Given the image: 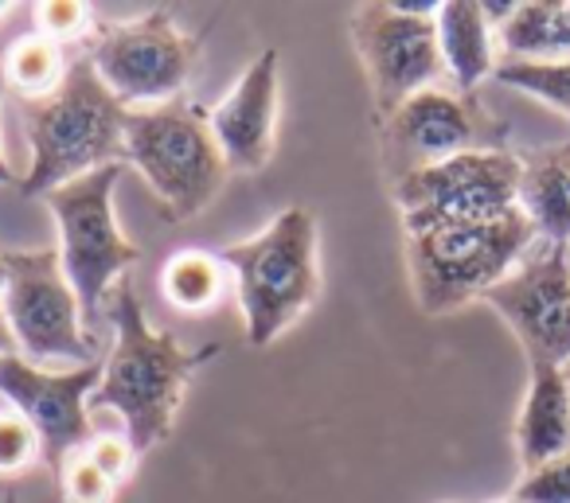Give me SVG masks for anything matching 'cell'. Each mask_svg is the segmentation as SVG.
I'll use <instances>...</instances> for the list:
<instances>
[{"mask_svg": "<svg viewBox=\"0 0 570 503\" xmlns=\"http://www.w3.org/2000/svg\"><path fill=\"white\" fill-rule=\"evenodd\" d=\"M110 320L114 352L102 363L90 410H114L126 422V437L137 445V453H149L153 445L168 441L188 378L219 355V344L184 347L168 328H153L129 277L114 285Z\"/></svg>", "mask_w": 570, "mask_h": 503, "instance_id": "6da1fadb", "label": "cell"}, {"mask_svg": "<svg viewBox=\"0 0 570 503\" xmlns=\"http://www.w3.org/2000/svg\"><path fill=\"white\" fill-rule=\"evenodd\" d=\"M126 106L98 79L90 59L67 63L59 90L43 102H24L32 165L20 188L48 196L95 168L126 160Z\"/></svg>", "mask_w": 570, "mask_h": 503, "instance_id": "7a4b0ae2", "label": "cell"}, {"mask_svg": "<svg viewBox=\"0 0 570 503\" xmlns=\"http://www.w3.org/2000/svg\"><path fill=\"white\" fill-rule=\"evenodd\" d=\"M219 258L235 274L250 347L274 344L321 293L317 219L297 204L274 215L254 238L223 246Z\"/></svg>", "mask_w": 570, "mask_h": 503, "instance_id": "3957f363", "label": "cell"}, {"mask_svg": "<svg viewBox=\"0 0 570 503\" xmlns=\"http://www.w3.org/2000/svg\"><path fill=\"white\" fill-rule=\"evenodd\" d=\"M535 243V227L520 207L489 223H458V227L406 235L414 300L430 316L458 313L469 300H484V293L497 289Z\"/></svg>", "mask_w": 570, "mask_h": 503, "instance_id": "277c9868", "label": "cell"}, {"mask_svg": "<svg viewBox=\"0 0 570 503\" xmlns=\"http://www.w3.org/2000/svg\"><path fill=\"white\" fill-rule=\"evenodd\" d=\"M126 160L145 176L168 223H188L215 204L230 168L204 106H141L126 114Z\"/></svg>", "mask_w": 570, "mask_h": 503, "instance_id": "5b68a950", "label": "cell"}, {"mask_svg": "<svg viewBox=\"0 0 570 503\" xmlns=\"http://www.w3.org/2000/svg\"><path fill=\"white\" fill-rule=\"evenodd\" d=\"M118 180L121 165H106L43 196L59 227V266L79 297L82 316H95L114 285L126 277V269L141 258V250L121 235L114 215Z\"/></svg>", "mask_w": 570, "mask_h": 503, "instance_id": "8992f818", "label": "cell"}, {"mask_svg": "<svg viewBox=\"0 0 570 503\" xmlns=\"http://www.w3.org/2000/svg\"><path fill=\"white\" fill-rule=\"evenodd\" d=\"M523 157L508 149H476L411 172L391 184L399 219L406 235L458 227V223H489L520 207Z\"/></svg>", "mask_w": 570, "mask_h": 503, "instance_id": "52a82bcc", "label": "cell"}, {"mask_svg": "<svg viewBox=\"0 0 570 503\" xmlns=\"http://www.w3.org/2000/svg\"><path fill=\"white\" fill-rule=\"evenodd\" d=\"M90 63L126 110L176 102L199 63V36H188L168 9L98 24Z\"/></svg>", "mask_w": 570, "mask_h": 503, "instance_id": "ba28073f", "label": "cell"}, {"mask_svg": "<svg viewBox=\"0 0 570 503\" xmlns=\"http://www.w3.org/2000/svg\"><path fill=\"white\" fill-rule=\"evenodd\" d=\"M4 262H9V282L0 293V308L9 316L20 355L36 367L98 363L95 339L82 328V305L59 266V250H17L4 254Z\"/></svg>", "mask_w": 570, "mask_h": 503, "instance_id": "9c48e42d", "label": "cell"}, {"mask_svg": "<svg viewBox=\"0 0 570 503\" xmlns=\"http://www.w3.org/2000/svg\"><path fill=\"white\" fill-rule=\"evenodd\" d=\"M380 137L383 165L391 172V184H399L411 172L442 165L461 152L504 149L508 129L492 121L473 98L430 87L406 98L387 121H380Z\"/></svg>", "mask_w": 570, "mask_h": 503, "instance_id": "30bf717a", "label": "cell"}, {"mask_svg": "<svg viewBox=\"0 0 570 503\" xmlns=\"http://www.w3.org/2000/svg\"><path fill=\"white\" fill-rule=\"evenodd\" d=\"M352 43L372 87L375 121H387L406 98L438 87L445 75L438 28L426 17H403L395 4H360L348 20Z\"/></svg>", "mask_w": 570, "mask_h": 503, "instance_id": "8fae6325", "label": "cell"}, {"mask_svg": "<svg viewBox=\"0 0 570 503\" xmlns=\"http://www.w3.org/2000/svg\"><path fill=\"white\" fill-rule=\"evenodd\" d=\"M484 305L512 328L528 363H570V246L535 243L528 258L484 293Z\"/></svg>", "mask_w": 570, "mask_h": 503, "instance_id": "7c38bea8", "label": "cell"}, {"mask_svg": "<svg viewBox=\"0 0 570 503\" xmlns=\"http://www.w3.org/2000/svg\"><path fill=\"white\" fill-rule=\"evenodd\" d=\"M102 378V363L71 371H48L28 363L24 355L0 359V398L28 417L51 472L63 469L67 456L90 445V394Z\"/></svg>", "mask_w": 570, "mask_h": 503, "instance_id": "4fadbf2b", "label": "cell"}, {"mask_svg": "<svg viewBox=\"0 0 570 503\" xmlns=\"http://www.w3.org/2000/svg\"><path fill=\"white\" fill-rule=\"evenodd\" d=\"M282 59L274 48L258 51L235 87L207 110V126L230 172H262L277 149V110H282Z\"/></svg>", "mask_w": 570, "mask_h": 503, "instance_id": "5bb4252c", "label": "cell"}, {"mask_svg": "<svg viewBox=\"0 0 570 503\" xmlns=\"http://www.w3.org/2000/svg\"><path fill=\"white\" fill-rule=\"evenodd\" d=\"M515 453L523 472L570 453V386L562 367L531 363L528 394L515 417Z\"/></svg>", "mask_w": 570, "mask_h": 503, "instance_id": "9a60e30c", "label": "cell"}, {"mask_svg": "<svg viewBox=\"0 0 570 503\" xmlns=\"http://www.w3.org/2000/svg\"><path fill=\"white\" fill-rule=\"evenodd\" d=\"M438 48H442L445 75L453 79L458 95H473L484 79L497 75V40L484 17L481 0H442L438 4Z\"/></svg>", "mask_w": 570, "mask_h": 503, "instance_id": "2e32d148", "label": "cell"}, {"mask_svg": "<svg viewBox=\"0 0 570 503\" xmlns=\"http://www.w3.org/2000/svg\"><path fill=\"white\" fill-rule=\"evenodd\" d=\"M520 211L535 227L539 243L570 246V145L523 157Z\"/></svg>", "mask_w": 570, "mask_h": 503, "instance_id": "e0dca14e", "label": "cell"}, {"mask_svg": "<svg viewBox=\"0 0 570 503\" xmlns=\"http://www.w3.org/2000/svg\"><path fill=\"white\" fill-rule=\"evenodd\" d=\"M504 59L570 63V0H523L497 32Z\"/></svg>", "mask_w": 570, "mask_h": 503, "instance_id": "ac0fdd59", "label": "cell"}, {"mask_svg": "<svg viewBox=\"0 0 570 503\" xmlns=\"http://www.w3.org/2000/svg\"><path fill=\"white\" fill-rule=\"evenodd\" d=\"M230 269L223 266L219 254L207 250H176L173 258L160 266V293L173 308L180 313H204L219 300L223 282Z\"/></svg>", "mask_w": 570, "mask_h": 503, "instance_id": "d6986e66", "label": "cell"}, {"mask_svg": "<svg viewBox=\"0 0 570 503\" xmlns=\"http://www.w3.org/2000/svg\"><path fill=\"white\" fill-rule=\"evenodd\" d=\"M0 71H4V82H9L24 102H43V98L56 95L67 75L63 48L43 40L40 32L20 36V40L0 56Z\"/></svg>", "mask_w": 570, "mask_h": 503, "instance_id": "ffe728a7", "label": "cell"}, {"mask_svg": "<svg viewBox=\"0 0 570 503\" xmlns=\"http://www.w3.org/2000/svg\"><path fill=\"white\" fill-rule=\"evenodd\" d=\"M492 79L570 118V63H523V59H500Z\"/></svg>", "mask_w": 570, "mask_h": 503, "instance_id": "44dd1931", "label": "cell"}, {"mask_svg": "<svg viewBox=\"0 0 570 503\" xmlns=\"http://www.w3.org/2000/svg\"><path fill=\"white\" fill-rule=\"evenodd\" d=\"M43 461V448L36 430L28 425L24 414H17L12 406L0 410V476H24L28 469Z\"/></svg>", "mask_w": 570, "mask_h": 503, "instance_id": "7402d4cb", "label": "cell"}, {"mask_svg": "<svg viewBox=\"0 0 570 503\" xmlns=\"http://www.w3.org/2000/svg\"><path fill=\"white\" fill-rule=\"evenodd\" d=\"M56 476L59 487H63V503H114V495H118V484L90 461L87 448L67 456Z\"/></svg>", "mask_w": 570, "mask_h": 503, "instance_id": "603a6c76", "label": "cell"}, {"mask_svg": "<svg viewBox=\"0 0 570 503\" xmlns=\"http://www.w3.org/2000/svg\"><path fill=\"white\" fill-rule=\"evenodd\" d=\"M90 24H95V12L79 0H43V4H36V32L43 40L59 43V48L79 43L90 32Z\"/></svg>", "mask_w": 570, "mask_h": 503, "instance_id": "cb8c5ba5", "label": "cell"}, {"mask_svg": "<svg viewBox=\"0 0 570 503\" xmlns=\"http://www.w3.org/2000/svg\"><path fill=\"white\" fill-rule=\"evenodd\" d=\"M515 495L523 503H570V453L523 472Z\"/></svg>", "mask_w": 570, "mask_h": 503, "instance_id": "d4e9b609", "label": "cell"}, {"mask_svg": "<svg viewBox=\"0 0 570 503\" xmlns=\"http://www.w3.org/2000/svg\"><path fill=\"white\" fill-rule=\"evenodd\" d=\"M87 456L114 480V484L121 487L129 476H134L137 456H141V453H137L134 441L121 437V433H95V437H90V445H87Z\"/></svg>", "mask_w": 570, "mask_h": 503, "instance_id": "484cf974", "label": "cell"}, {"mask_svg": "<svg viewBox=\"0 0 570 503\" xmlns=\"http://www.w3.org/2000/svg\"><path fill=\"white\" fill-rule=\"evenodd\" d=\"M4 355H17V336H12L9 316H4V308H0V359H4Z\"/></svg>", "mask_w": 570, "mask_h": 503, "instance_id": "4316f807", "label": "cell"}, {"mask_svg": "<svg viewBox=\"0 0 570 503\" xmlns=\"http://www.w3.org/2000/svg\"><path fill=\"white\" fill-rule=\"evenodd\" d=\"M4 87H9V82H4V71H0V98H4ZM0 184H17V172H12V165L4 160V149H0Z\"/></svg>", "mask_w": 570, "mask_h": 503, "instance_id": "83f0119b", "label": "cell"}, {"mask_svg": "<svg viewBox=\"0 0 570 503\" xmlns=\"http://www.w3.org/2000/svg\"><path fill=\"white\" fill-rule=\"evenodd\" d=\"M4 282H9V262H4V254H0V293H4Z\"/></svg>", "mask_w": 570, "mask_h": 503, "instance_id": "f1b7e54d", "label": "cell"}, {"mask_svg": "<svg viewBox=\"0 0 570 503\" xmlns=\"http://www.w3.org/2000/svg\"><path fill=\"white\" fill-rule=\"evenodd\" d=\"M489 503H523V500H520V495L512 492V495H500V500H489Z\"/></svg>", "mask_w": 570, "mask_h": 503, "instance_id": "f546056e", "label": "cell"}, {"mask_svg": "<svg viewBox=\"0 0 570 503\" xmlns=\"http://www.w3.org/2000/svg\"><path fill=\"white\" fill-rule=\"evenodd\" d=\"M12 9V4H4V0H0V20H4V12H9Z\"/></svg>", "mask_w": 570, "mask_h": 503, "instance_id": "4dcf8cb0", "label": "cell"}, {"mask_svg": "<svg viewBox=\"0 0 570 503\" xmlns=\"http://www.w3.org/2000/svg\"><path fill=\"white\" fill-rule=\"evenodd\" d=\"M0 503H20V500H17V495L9 492V495H4V500H0Z\"/></svg>", "mask_w": 570, "mask_h": 503, "instance_id": "1f68e13d", "label": "cell"}, {"mask_svg": "<svg viewBox=\"0 0 570 503\" xmlns=\"http://www.w3.org/2000/svg\"><path fill=\"white\" fill-rule=\"evenodd\" d=\"M562 371H567V386H570V363H567V367H562Z\"/></svg>", "mask_w": 570, "mask_h": 503, "instance_id": "d6a6232c", "label": "cell"}, {"mask_svg": "<svg viewBox=\"0 0 570 503\" xmlns=\"http://www.w3.org/2000/svg\"><path fill=\"white\" fill-rule=\"evenodd\" d=\"M450 503H453V500H450Z\"/></svg>", "mask_w": 570, "mask_h": 503, "instance_id": "836d02e7", "label": "cell"}]
</instances>
